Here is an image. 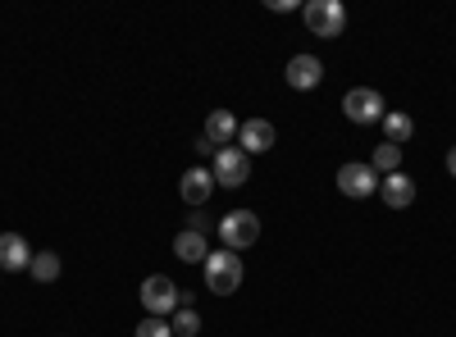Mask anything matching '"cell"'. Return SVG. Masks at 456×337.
Returning a JSON list of instances; mask_svg holds the SVG:
<instances>
[{"mask_svg":"<svg viewBox=\"0 0 456 337\" xmlns=\"http://www.w3.org/2000/svg\"><path fill=\"white\" fill-rule=\"evenodd\" d=\"M447 173L456 178V146H452V151H447Z\"/></svg>","mask_w":456,"mask_h":337,"instance_id":"cell-21","label":"cell"},{"mask_svg":"<svg viewBox=\"0 0 456 337\" xmlns=\"http://www.w3.org/2000/svg\"><path fill=\"white\" fill-rule=\"evenodd\" d=\"M142 306H146V315H156V319H165V315H174L178 306H183V292H178V283L174 278H165V274H151L146 283H142Z\"/></svg>","mask_w":456,"mask_h":337,"instance_id":"cell-4","label":"cell"},{"mask_svg":"<svg viewBox=\"0 0 456 337\" xmlns=\"http://www.w3.org/2000/svg\"><path fill=\"white\" fill-rule=\"evenodd\" d=\"M270 146H274V124H270V119H247V124L238 128V151L265 156Z\"/></svg>","mask_w":456,"mask_h":337,"instance_id":"cell-9","label":"cell"},{"mask_svg":"<svg viewBox=\"0 0 456 337\" xmlns=\"http://www.w3.org/2000/svg\"><path fill=\"white\" fill-rule=\"evenodd\" d=\"M210 173H215V187H242L251 178V156L238 151V146H219Z\"/></svg>","mask_w":456,"mask_h":337,"instance_id":"cell-6","label":"cell"},{"mask_svg":"<svg viewBox=\"0 0 456 337\" xmlns=\"http://www.w3.org/2000/svg\"><path fill=\"white\" fill-rule=\"evenodd\" d=\"M379 197H384L388 210H406L415 201V182L406 173H388V178H379Z\"/></svg>","mask_w":456,"mask_h":337,"instance_id":"cell-11","label":"cell"},{"mask_svg":"<svg viewBox=\"0 0 456 337\" xmlns=\"http://www.w3.org/2000/svg\"><path fill=\"white\" fill-rule=\"evenodd\" d=\"M270 10L274 14H288V10H297V0H270Z\"/></svg>","mask_w":456,"mask_h":337,"instance_id":"cell-20","label":"cell"},{"mask_svg":"<svg viewBox=\"0 0 456 337\" xmlns=\"http://www.w3.org/2000/svg\"><path fill=\"white\" fill-rule=\"evenodd\" d=\"M137 337H174V324L169 319H156V315H146L137 324Z\"/></svg>","mask_w":456,"mask_h":337,"instance_id":"cell-19","label":"cell"},{"mask_svg":"<svg viewBox=\"0 0 456 337\" xmlns=\"http://www.w3.org/2000/svg\"><path fill=\"white\" fill-rule=\"evenodd\" d=\"M238 119H233V109H210V115H206V141L215 146V151H219V146H233L238 141Z\"/></svg>","mask_w":456,"mask_h":337,"instance_id":"cell-10","label":"cell"},{"mask_svg":"<svg viewBox=\"0 0 456 337\" xmlns=\"http://www.w3.org/2000/svg\"><path fill=\"white\" fill-rule=\"evenodd\" d=\"M338 192L352 197V201H365V197L379 192V173H374L370 164H361V160L342 164V169H338Z\"/></svg>","mask_w":456,"mask_h":337,"instance_id":"cell-7","label":"cell"},{"mask_svg":"<svg viewBox=\"0 0 456 337\" xmlns=\"http://www.w3.org/2000/svg\"><path fill=\"white\" fill-rule=\"evenodd\" d=\"M201 333V315L192 306H178L174 310V337H197Z\"/></svg>","mask_w":456,"mask_h":337,"instance_id":"cell-18","label":"cell"},{"mask_svg":"<svg viewBox=\"0 0 456 337\" xmlns=\"http://www.w3.org/2000/svg\"><path fill=\"white\" fill-rule=\"evenodd\" d=\"M342 115H347L352 124H361V128H370V124H384L388 105L374 87H352L347 96H342Z\"/></svg>","mask_w":456,"mask_h":337,"instance_id":"cell-5","label":"cell"},{"mask_svg":"<svg viewBox=\"0 0 456 337\" xmlns=\"http://www.w3.org/2000/svg\"><path fill=\"white\" fill-rule=\"evenodd\" d=\"M201 269H206V287L215 296H228L242 287V255H233V251H210Z\"/></svg>","mask_w":456,"mask_h":337,"instance_id":"cell-1","label":"cell"},{"mask_svg":"<svg viewBox=\"0 0 456 337\" xmlns=\"http://www.w3.org/2000/svg\"><path fill=\"white\" fill-rule=\"evenodd\" d=\"M320 83H324V64H320L315 55H292V60H288V87L315 92Z\"/></svg>","mask_w":456,"mask_h":337,"instance_id":"cell-8","label":"cell"},{"mask_svg":"<svg viewBox=\"0 0 456 337\" xmlns=\"http://www.w3.org/2000/svg\"><path fill=\"white\" fill-rule=\"evenodd\" d=\"M178 192H183L187 205H206L210 192H215V173H210V169H187L183 182H178Z\"/></svg>","mask_w":456,"mask_h":337,"instance_id":"cell-12","label":"cell"},{"mask_svg":"<svg viewBox=\"0 0 456 337\" xmlns=\"http://www.w3.org/2000/svg\"><path fill=\"white\" fill-rule=\"evenodd\" d=\"M32 265V251L19 233H0V269H10V274H23Z\"/></svg>","mask_w":456,"mask_h":337,"instance_id":"cell-13","label":"cell"},{"mask_svg":"<svg viewBox=\"0 0 456 337\" xmlns=\"http://www.w3.org/2000/svg\"><path fill=\"white\" fill-rule=\"evenodd\" d=\"M60 269H64V265H60V255H55V251H37V255H32V265H28V274H32L37 283H55Z\"/></svg>","mask_w":456,"mask_h":337,"instance_id":"cell-15","label":"cell"},{"mask_svg":"<svg viewBox=\"0 0 456 337\" xmlns=\"http://www.w3.org/2000/svg\"><path fill=\"white\" fill-rule=\"evenodd\" d=\"M301 19H306L311 36H324V42H338L342 28H347V10H342V0H311V5L301 10Z\"/></svg>","mask_w":456,"mask_h":337,"instance_id":"cell-3","label":"cell"},{"mask_svg":"<svg viewBox=\"0 0 456 337\" xmlns=\"http://www.w3.org/2000/svg\"><path fill=\"white\" fill-rule=\"evenodd\" d=\"M174 255L183 260V265H206V255H210V246H206V237H201V233H192V229H183V233L174 237Z\"/></svg>","mask_w":456,"mask_h":337,"instance_id":"cell-14","label":"cell"},{"mask_svg":"<svg viewBox=\"0 0 456 337\" xmlns=\"http://www.w3.org/2000/svg\"><path fill=\"white\" fill-rule=\"evenodd\" d=\"M370 169L379 173V178H388V173H402V146H393V141H384L374 151V160H370Z\"/></svg>","mask_w":456,"mask_h":337,"instance_id":"cell-16","label":"cell"},{"mask_svg":"<svg viewBox=\"0 0 456 337\" xmlns=\"http://www.w3.org/2000/svg\"><path fill=\"white\" fill-rule=\"evenodd\" d=\"M384 132H388L393 146H406L415 137V124H411V115H393V109H388V115H384Z\"/></svg>","mask_w":456,"mask_h":337,"instance_id":"cell-17","label":"cell"},{"mask_svg":"<svg viewBox=\"0 0 456 337\" xmlns=\"http://www.w3.org/2000/svg\"><path fill=\"white\" fill-rule=\"evenodd\" d=\"M215 233L224 237V251H247L260 242V219L251 210H228L219 223H215Z\"/></svg>","mask_w":456,"mask_h":337,"instance_id":"cell-2","label":"cell"}]
</instances>
